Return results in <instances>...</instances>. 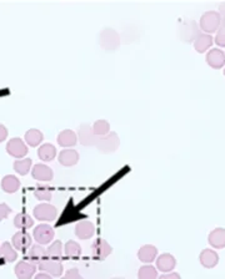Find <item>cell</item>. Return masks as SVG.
I'll list each match as a JSON object with an SVG mask.
<instances>
[{"label":"cell","mask_w":225,"mask_h":279,"mask_svg":"<svg viewBox=\"0 0 225 279\" xmlns=\"http://www.w3.org/2000/svg\"><path fill=\"white\" fill-rule=\"evenodd\" d=\"M221 24V17L219 14V12H215V10H208L200 17L199 25L202 28V30L205 34H209L211 35L213 33H216L220 28Z\"/></svg>","instance_id":"cell-1"},{"label":"cell","mask_w":225,"mask_h":279,"mask_svg":"<svg viewBox=\"0 0 225 279\" xmlns=\"http://www.w3.org/2000/svg\"><path fill=\"white\" fill-rule=\"evenodd\" d=\"M120 146V139H119L118 134L116 132H109L108 135L102 137H98L97 143H95V147L103 153H113Z\"/></svg>","instance_id":"cell-2"},{"label":"cell","mask_w":225,"mask_h":279,"mask_svg":"<svg viewBox=\"0 0 225 279\" xmlns=\"http://www.w3.org/2000/svg\"><path fill=\"white\" fill-rule=\"evenodd\" d=\"M99 42L107 51H114L120 45V36L114 29H104L99 36Z\"/></svg>","instance_id":"cell-3"},{"label":"cell","mask_w":225,"mask_h":279,"mask_svg":"<svg viewBox=\"0 0 225 279\" xmlns=\"http://www.w3.org/2000/svg\"><path fill=\"white\" fill-rule=\"evenodd\" d=\"M58 209L57 207L50 203H39L34 208V217L43 222H52L57 218Z\"/></svg>","instance_id":"cell-4"},{"label":"cell","mask_w":225,"mask_h":279,"mask_svg":"<svg viewBox=\"0 0 225 279\" xmlns=\"http://www.w3.org/2000/svg\"><path fill=\"white\" fill-rule=\"evenodd\" d=\"M93 257L95 260H104L113 252V247L105 239L98 238L92 244Z\"/></svg>","instance_id":"cell-5"},{"label":"cell","mask_w":225,"mask_h":279,"mask_svg":"<svg viewBox=\"0 0 225 279\" xmlns=\"http://www.w3.org/2000/svg\"><path fill=\"white\" fill-rule=\"evenodd\" d=\"M54 228L49 225H45V223L35 227V230H34L33 232V237L36 241V243L41 244V246H43V244L50 243V242L54 239Z\"/></svg>","instance_id":"cell-6"},{"label":"cell","mask_w":225,"mask_h":279,"mask_svg":"<svg viewBox=\"0 0 225 279\" xmlns=\"http://www.w3.org/2000/svg\"><path fill=\"white\" fill-rule=\"evenodd\" d=\"M28 146L19 137H14V139L9 140L7 143V152L9 153L12 157L14 158H23L28 153Z\"/></svg>","instance_id":"cell-7"},{"label":"cell","mask_w":225,"mask_h":279,"mask_svg":"<svg viewBox=\"0 0 225 279\" xmlns=\"http://www.w3.org/2000/svg\"><path fill=\"white\" fill-rule=\"evenodd\" d=\"M39 269L43 273L52 275V277H60L64 272V267H63L62 262L57 259H49L45 258L39 263Z\"/></svg>","instance_id":"cell-8"},{"label":"cell","mask_w":225,"mask_h":279,"mask_svg":"<svg viewBox=\"0 0 225 279\" xmlns=\"http://www.w3.org/2000/svg\"><path fill=\"white\" fill-rule=\"evenodd\" d=\"M76 136H78V141H80L83 146H95L98 141V136H95L93 127L88 124H83L78 127Z\"/></svg>","instance_id":"cell-9"},{"label":"cell","mask_w":225,"mask_h":279,"mask_svg":"<svg viewBox=\"0 0 225 279\" xmlns=\"http://www.w3.org/2000/svg\"><path fill=\"white\" fill-rule=\"evenodd\" d=\"M206 64L213 69H221L225 65V52L223 50L214 47L206 52Z\"/></svg>","instance_id":"cell-10"},{"label":"cell","mask_w":225,"mask_h":279,"mask_svg":"<svg viewBox=\"0 0 225 279\" xmlns=\"http://www.w3.org/2000/svg\"><path fill=\"white\" fill-rule=\"evenodd\" d=\"M33 243V238L29 235L26 231H19V232L15 233L12 238V244L15 249H19V251H28L31 247Z\"/></svg>","instance_id":"cell-11"},{"label":"cell","mask_w":225,"mask_h":279,"mask_svg":"<svg viewBox=\"0 0 225 279\" xmlns=\"http://www.w3.org/2000/svg\"><path fill=\"white\" fill-rule=\"evenodd\" d=\"M199 262L206 269H211V268L216 267L219 263V254L216 253L214 249L206 248L203 249L202 253L199 254Z\"/></svg>","instance_id":"cell-12"},{"label":"cell","mask_w":225,"mask_h":279,"mask_svg":"<svg viewBox=\"0 0 225 279\" xmlns=\"http://www.w3.org/2000/svg\"><path fill=\"white\" fill-rule=\"evenodd\" d=\"M15 275L18 279H31L35 274L36 267L34 263L26 262V260H20L17 265H15Z\"/></svg>","instance_id":"cell-13"},{"label":"cell","mask_w":225,"mask_h":279,"mask_svg":"<svg viewBox=\"0 0 225 279\" xmlns=\"http://www.w3.org/2000/svg\"><path fill=\"white\" fill-rule=\"evenodd\" d=\"M155 260H157V269L164 273L171 272L176 265L175 257L170 253L160 254V256L157 257V259Z\"/></svg>","instance_id":"cell-14"},{"label":"cell","mask_w":225,"mask_h":279,"mask_svg":"<svg viewBox=\"0 0 225 279\" xmlns=\"http://www.w3.org/2000/svg\"><path fill=\"white\" fill-rule=\"evenodd\" d=\"M31 176H33L34 180L47 182V181L53 180L54 172H53V170L50 169L49 166H47V164L38 163L33 167V170H31Z\"/></svg>","instance_id":"cell-15"},{"label":"cell","mask_w":225,"mask_h":279,"mask_svg":"<svg viewBox=\"0 0 225 279\" xmlns=\"http://www.w3.org/2000/svg\"><path fill=\"white\" fill-rule=\"evenodd\" d=\"M208 242L214 249L225 248V228L218 227L211 231L208 236Z\"/></svg>","instance_id":"cell-16"},{"label":"cell","mask_w":225,"mask_h":279,"mask_svg":"<svg viewBox=\"0 0 225 279\" xmlns=\"http://www.w3.org/2000/svg\"><path fill=\"white\" fill-rule=\"evenodd\" d=\"M158 249L153 244H145L138 251V258L143 263H152L157 259Z\"/></svg>","instance_id":"cell-17"},{"label":"cell","mask_w":225,"mask_h":279,"mask_svg":"<svg viewBox=\"0 0 225 279\" xmlns=\"http://www.w3.org/2000/svg\"><path fill=\"white\" fill-rule=\"evenodd\" d=\"M95 227L89 220H80L75 226V235L79 239H89L94 236Z\"/></svg>","instance_id":"cell-18"},{"label":"cell","mask_w":225,"mask_h":279,"mask_svg":"<svg viewBox=\"0 0 225 279\" xmlns=\"http://www.w3.org/2000/svg\"><path fill=\"white\" fill-rule=\"evenodd\" d=\"M58 161H59L60 164H63L65 167L74 166L79 161L78 151L71 150V148H65V150L60 151L59 156H58Z\"/></svg>","instance_id":"cell-19"},{"label":"cell","mask_w":225,"mask_h":279,"mask_svg":"<svg viewBox=\"0 0 225 279\" xmlns=\"http://www.w3.org/2000/svg\"><path fill=\"white\" fill-rule=\"evenodd\" d=\"M57 141L62 147L70 148L78 143V136H76V134L73 130H64V131H62L58 135Z\"/></svg>","instance_id":"cell-20"},{"label":"cell","mask_w":225,"mask_h":279,"mask_svg":"<svg viewBox=\"0 0 225 279\" xmlns=\"http://www.w3.org/2000/svg\"><path fill=\"white\" fill-rule=\"evenodd\" d=\"M214 42V38L211 35H209V34H198L197 38L194 39V47L195 50H197V52H199V54H203V52H205L206 50L209 49V47L213 45Z\"/></svg>","instance_id":"cell-21"},{"label":"cell","mask_w":225,"mask_h":279,"mask_svg":"<svg viewBox=\"0 0 225 279\" xmlns=\"http://www.w3.org/2000/svg\"><path fill=\"white\" fill-rule=\"evenodd\" d=\"M45 258H47V249L41 244H31L30 248L28 249V259L39 264Z\"/></svg>","instance_id":"cell-22"},{"label":"cell","mask_w":225,"mask_h":279,"mask_svg":"<svg viewBox=\"0 0 225 279\" xmlns=\"http://www.w3.org/2000/svg\"><path fill=\"white\" fill-rule=\"evenodd\" d=\"M20 187V180L14 175H7L2 180V188L7 193H15Z\"/></svg>","instance_id":"cell-23"},{"label":"cell","mask_w":225,"mask_h":279,"mask_svg":"<svg viewBox=\"0 0 225 279\" xmlns=\"http://www.w3.org/2000/svg\"><path fill=\"white\" fill-rule=\"evenodd\" d=\"M219 10H220L219 14H220L221 17V24L219 30L216 31L214 42H215L216 45H219L220 47H224L225 46V3H221L220 7H219Z\"/></svg>","instance_id":"cell-24"},{"label":"cell","mask_w":225,"mask_h":279,"mask_svg":"<svg viewBox=\"0 0 225 279\" xmlns=\"http://www.w3.org/2000/svg\"><path fill=\"white\" fill-rule=\"evenodd\" d=\"M26 145H29L30 147H36L41 143V141L44 140L43 132H40L36 129H30L25 132V136H24Z\"/></svg>","instance_id":"cell-25"},{"label":"cell","mask_w":225,"mask_h":279,"mask_svg":"<svg viewBox=\"0 0 225 279\" xmlns=\"http://www.w3.org/2000/svg\"><path fill=\"white\" fill-rule=\"evenodd\" d=\"M38 156L44 162L53 161L55 158V156H57V148L52 143H44V145H41L39 147Z\"/></svg>","instance_id":"cell-26"},{"label":"cell","mask_w":225,"mask_h":279,"mask_svg":"<svg viewBox=\"0 0 225 279\" xmlns=\"http://www.w3.org/2000/svg\"><path fill=\"white\" fill-rule=\"evenodd\" d=\"M0 257L5 260V262H15L18 259V253L15 251V248L13 247V244H10L9 242H4V243L0 246Z\"/></svg>","instance_id":"cell-27"},{"label":"cell","mask_w":225,"mask_h":279,"mask_svg":"<svg viewBox=\"0 0 225 279\" xmlns=\"http://www.w3.org/2000/svg\"><path fill=\"white\" fill-rule=\"evenodd\" d=\"M14 226L17 228H19L20 231L29 230L30 227L34 226V219L29 216L25 212H22V213H18L14 218Z\"/></svg>","instance_id":"cell-28"},{"label":"cell","mask_w":225,"mask_h":279,"mask_svg":"<svg viewBox=\"0 0 225 279\" xmlns=\"http://www.w3.org/2000/svg\"><path fill=\"white\" fill-rule=\"evenodd\" d=\"M63 252H64V247H63L62 242L54 241L47 248V258L60 260L63 257Z\"/></svg>","instance_id":"cell-29"},{"label":"cell","mask_w":225,"mask_h":279,"mask_svg":"<svg viewBox=\"0 0 225 279\" xmlns=\"http://www.w3.org/2000/svg\"><path fill=\"white\" fill-rule=\"evenodd\" d=\"M64 253L68 258L78 259L81 256V247L78 242L69 241L64 246Z\"/></svg>","instance_id":"cell-30"},{"label":"cell","mask_w":225,"mask_h":279,"mask_svg":"<svg viewBox=\"0 0 225 279\" xmlns=\"http://www.w3.org/2000/svg\"><path fill=\"white\" fill-rule=\"evenodd\" d=\"M92 127L95 136L98 137L105 136V135H108L110 132V124L107 120H97Z\"/></svg>","instance_id":"cell-31"},{"label":"cell","mask_w":225,"mask_h":279,"mask_svg":"<svg viewBox=\"0 0 225 279\" xmlns=\"http://www.w3.org/2000/svg\"><path fill=\"white\" fill-rule=\"evenodd\" d=\"M31 164H33L31 158L17 159V161L14 162V170L17 174L20 175V176H25V175H28L29 171L31 170Z\"/></svg>","instance_id":"cell-32"},{"label":"cell","mask_w":225,"mask_h":279,"mask_svg":"<svg viewBox=\"0 0 225 279\" xmlns=\"http://www.w3.org/2000/svg\"><path fill=\"white\" fill-rule=\"evenodd\" d=\"M138 279H158V269L150 264L143 265L138 272Z\"/></svg>","instance_id":"cell-33"},{"label":"cell","mask_w":225,"mask_h":279,"mask_svg":"<svg viewBox=\"0 0 225 279\" xmlns=\"http://www.w3.org/2000/svg\"><path fill=\"white\" fill-rule=\"evenodd\" d=\"M34 196L38 199H40V201H50L53 197V191L48 186H39L34 191Z\"/></svg>","instance_id":"cell-34"},{"label":"cell","mask_w":225,"mask_h":279,"mask_svg":"<svg viewBox=\"0 0 225 279\" xmlns=\"http://www.w3.org/2000/svg\"><path fill=\"white\" fill-rule=\"evenodd\" d=\"M62 279H83V277H81L78 268H71V269H68L65 272V274L63 275Z\"/></svg>","instance_id":"cell-35"},{"label":"cell","mask_w":225,"mask_h":279,"mask_svg":"<svg viewBox=\"0 0 225 279\" xmlns=\"http://www.w3.org/2000/svg\"><path fill=\"white\" fill-rule=\"evenodd\" d=\"M12 211L13 209L10 208L7 203H0V222L7 218V217L12 213Z\"/></svg>","instance_id":"cell-36"},{"label":"cell","mask_w":225,"mask_h":279,"mask_svg":"<svg viewBox=\"0 0 225 279\" xmlns=\"http://www.w3.org/2000/svg\"><path fill=\"white\" fill-rule=\"evenodd\" d=\"M158 279H182V277H180L178 273L169 272V273H165V274L160 275V278Z\"/></svg>","instance_id":"cell-37"},{"label":"cell","mask_w":225,"mask_h":279,"mask_svg":"<svg viewBox=\"0 0 225 279\" xmlns=\"http://www.w3.org/2000/svg\"><path fill=\"white\" fill-rule=\"evenodd\" d=\"M8 137V130L4 125L0 124V142H4Z\"/></svg>","instance_id":"cell-38"},{"label":"cell","mask_w":225,"mask_h":279,"mask_svg":"<svg viewBox=\"0 0 225 279\" xmlns=\"http://www.w3.org/2000/svg\"><path fill=\"white\" fill-rule=\"evenodd\" d=\"M34 279H53L52 275L47 274V273H39V274L35 275V278Z\"/></svg>","instance_id":"cell-39"},{"label":"cell","mask_w":225,"mask_h":279,"mask_svg":"<svg viewBox=\"0 0 225 279\" xmlns=\"http://www.w3.org/2000/svg\"><path fill=\"white\" fill-rule=\"evenodd\" d=\"M112 279H125V278H121V277H115V278H112Z\"/></svg>","instance_id":"cell-40"},{"label":"cell","mask_w":225,"mask_h":279,"mask_svg":"<svg viewBox=\"0 0 225 279\" xmlns=\"http://www.w3.org/2000/svg\"><path fill=\"white\" fill-rule=\"evenodd\" d=\"M224 75H225V69H224Z\"/></svg>","instance_id":"cell-41"}]
</instances>
